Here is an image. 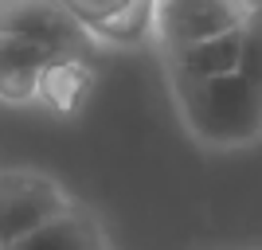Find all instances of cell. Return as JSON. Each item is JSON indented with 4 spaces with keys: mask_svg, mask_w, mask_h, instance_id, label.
<instances>
[{
    "mask_svg": "<svg viewBox=\"0 0 262 250\" xmlns=\"http://www.w3.org/2000/svg\"><path fill=\"white\" fill-rule=\"evenodd\" d=\"M90 35L67 4H0V78L43 75L55 63H78Z\"/></svg>",
    "mask_w": 262,
    "mask_h": 250,
    "instance_id": "1",
    "label": "cell"
},
{
    "mask_svg": "<svg viewBox=\"0 0 262 250\" xmlns=\"http://www.w3.org/2000/svg\"><path fill=\"white\" fill-rule=\"evenodd\" d=\"M172 94L196 141L235 149L262 137V86L239 71L208 82H172Z\"/></svg>",
    "mask_w": 262,
    "mask_h": 250,
    "instance_id": "2",
    "label": "cell"
},
{
    "mask_svg": "<svg viewBox=\"0 0 262 250\" xmlns=\"http://www.w3.org/2000/svg\"><path fill=\"white\" fill-rule=\"evenodd\" d=\"M71 199L47 172L32 168H4L0 172V250L28 239L43 223L71 211Z\"/></svg>",
    "mask_w": 262,
    "mask_h": 250,
    "instance_id": "3",
    "label": "cell"
},
{
    "mask_svg": "<svg viewBox=\"0 0 262 250\" xmlns=\"http://www.w3.org/2000/svg\"><path fill=\"white\" fill-rule=\"evenodd\" d=\"M251 16V4H227V0H176V4H153V32L161 35L164 51L196 47L219 39V35L239 32Z\"/></svg>",
    "mask_w": 262,
    "mask_h": 250,
    "instance_id": "4",
    "label": "cell"
},
{
    "mask_svg": "<svg viewBox=\"0 0 262 250\" xmlns=\"http://www.w3.org/2000/svg\"><path fill=\"white\" fill-rule=\"evenodd\" d=\"M243 32V28H239ZM239 32L208 39L196 47H180V51H164V66H168V82H208V78H223L239 71Z\"/></svg>",
    "mask_w": 262,
    "mask_h": 250,
    "instance_id": "5",
    "label": "cell"
},
{
    "mask_svg": "<svg viewBox=\"0 0 262 250\" xmlns=\"http://www.w3.org/2000/svg\"><path fill=\"white\" fill-rule=\"evenodd\" d=\"M86 35H102L114 43H133L153 32V4H67Z\"/></svg>",
    "mask_w": 262,
    "mask_h": 250,
    "instance_id": "6",
    "label": "cell"
},
{
    "mask_svg": "<svg viewBox=\"0 0 262 250\" xmlns=\"http://www.w3.org/2000/svg\"><path fill=\"white\" fill-rule=\"evenodd\" d=\"M8 250H110V246H106V239H102L98 223H94L86 211L71 207V211H63L59 219H51V223H43L39 231H32L28 239L12 242Z\"/></svg>",
    "mask_w": 262,
    "mask_h": 250,
    "instance_id": "7",
    "label": "cell"
},
{
    "mask_svg": "<svg viewBox=\"0 0 262 250\" xmlns=\"http://www.w3.org/2000/svg\"><path fill=\"white\" fill-rule=\"evenodd\" d=\"M86 94V63L78 59V63H55L47 66L39 82H35V98L51 102V106H78Z\"/></svg>",
    "mask_w": 262,
    "mask_h": 250,
    "instance_id": "8",
    "label": "cell"
},
{
    "mask_svg": "<svg viewBox=\"0 0 262 250\" xmlns=\"http://www.w3.org/2000/svg\"><path fill=\"white\" fill-rule=\"evenodd\" d=\"M239 43H243V55H239V75H247L251 82L262 86V4H251V16L239 32Z\"/></svg>",
    "mask_w": 262,
    "mask_h": 250,
    "instance_id": "9",
    "label": "cell"
}]
</instances>
